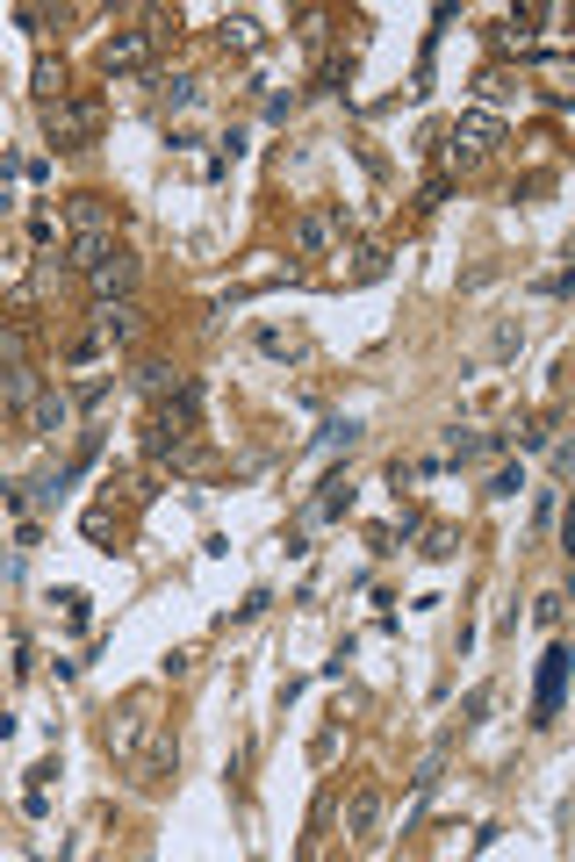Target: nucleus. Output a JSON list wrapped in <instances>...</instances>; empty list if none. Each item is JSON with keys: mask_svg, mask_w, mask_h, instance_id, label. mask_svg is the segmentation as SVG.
Wrapping results in <instances>:
<instances>
[{"mask_svg": "<svg viewBox=\"0 0 575 862\" xmlns=\"http://www.w3.org/2000/svg\"><path fill=\"white\" fill-rule=\"evenodd\" d=\"M108 252H116V230H87V238H72V266H80V274H94Z\"/></svg>", "mask_w": 575, "mask_h": 862, "instance_id": "nucleus-19", "label": "nucleus"}, {"mask_svg": "<svg viewBox=\"0 0 575 862\" xmlns=\"http://www.w3.org/2000/svg\"><path fill=\"white\" fill-rule=\"evenodd\" d=\"M554 511H561V496H554V489H540V503H532V532H547V525H554Z\"/></svg>", "mask_w": 575, "mask_h": 862, "instance_id": "nucleus-28", "label": "nucleus"}, {"mask_svg": "<svg viewBox=\"0 0 575 862\" xmlns=\"http://www.w3.org/2000/svg\"><path fill=\"white\" fill-rule=\"evenodd\" d=\"M518 489H525V475H518V467H504V475H496V482H489V496L504 503V496H518Z\"/></svg>", "mask_w": 575, "mask_h": 862, "instance_id": "nucleus-31", "label": "nucleus"}, {"mask_svg": "<svg viewBox=\"0 0 575 862\" xmlns=\"http://www.w3.org/2000/svg\"><path fill=\"white\" fill-rule=\"evenodd\" d=\"M496 144H504V116H496V108H468V116L446 130V166L468 172V166H482Z\"/></svg>", "mask_w": 575, "mask_h": 862, "instance_id": "nucleus-4", "label": "nucleus"}, {"mask_svg": "<svg viewBox=\"0 0 575 862\" xmlns=\"http://www.w3.org/2000/svg\"><path fill=\"white\" fill-rule=\"evenodd\" d=\"M252 338H260L266 360H310V331L302 324H260Z\"/></svg>", "mask_w": 575, "mask_h": 862, "instance_id": "nucleus-14", "label": "nucleus"}, {"mask_svg": "<svg viewBox=\"0 0 575 862\" xmlns=\"http://www.w3.org/2000/svg\"><path fill=\"white\" fill-rule=\"evenodd\" d=\"M94 338L116 352V345H137L144 338V310L122 295V302H94Z\"/></svg>", "mask_w": 575, "mask_h": 862, "instance_id": "nucleus-7", "label": "nucleus"}, {"mask_svg": "<svg viewBox=\"0 0 575 862\" xmlns=\"http://www.w3.org/2000/svg\"><path fill=\"white\" fill-rule=\"evenodd\" d=\"M130 769H137L144 783H152V791H158V783H173V769H180V741H173V726H158L152 741L137 747V762H130Z\"/></svg>", "mask_w": 575, "mask_h": 862, "instance_id": "nucleus-9", "label": "nucleus"}, {"mask_svg": "<svg viewBox=\"0 0 575 862\" xmlns=\"http://www.w3.org/2000/svg\"><path fill=\"white\" fill-rule=\"evenodd\" d=\"M252 36H260V22H252V15H224V44H252Z\"/></svg>", "mask_w": 575, "mask_h": 862, "instance_id": "nucleus-26", "label": "nucleus"}, {"mask_svg": "<svg viewBox=\"0 0 575 862\" xmlns=\"http://www.w3.org/2000/svg\"><path fill=\"white\" fill-rule=\"evenodd\" d=\"M29 424H36V439H58V431L72 424V403L58 396V388H36V403H29Z\"/></svg>", "mask_w": 575, "mask_h": 862, "instance_id": "nucleus-15", "label": "nucleus"}, {"mask_svg": "<svg viewBox=\"0 0 575 862\" xmlns=\"http://www.w3.org/2000/svg\"><path fill=\"white\" fill-rule=\"evenodd\" d=\"M338 511H352V482H346V475H324V489H316V496L302 503V532H316V525H332Z\"/></svg>", "mask_w": 575, "mask_h": 862, "instance_id": "nucleus-11", "label": "nucleus"}, {"mask_svg": "<svg viewBox=\"0 0 575 862\" xmlns=\"http://www.w3.org/2000/svg\"><path fill=\"white\" fill-rule=\"evenodd\" d=\"M0 511H22V489L15 482H0Z\"/></svg>", "mask_w": 575, "mask_h": 862, "instance_id": "nucleus-34", "label": "nucleus"}, {"mask_svg": "<svg viewBox=\"0 0 575 862\" xmlns=\"http://www.w3.org/2000/svg\"><path fill=\"white\" fill-rule=\"evenodd\" d=\"M94 302H122V295H130V288H137V259H130V252H122V244H116V252H108L101 259V266H94Z\"/></svg>", "mask_w": 575, "mask_h": 862, "instance_id": "nucleus-10", "label": "nucleus"}, {"mask_svg": "<svg viewBox=\"0 0 575 862\" xmlns=\"http://www.w3.org/2000/svg\"><path fill=\"white\" fill-rule=\"evenodd\" d=\"M561 611H568V603H561V589H547V597L532 603V619H540V625H561Z\"/></svg>", "mask_w": 575, "mask_h": 862, "instance_id": "nucleus-29", "label": "nucleus"}, {"mask_svg": "<svg viewBox=\"0 0 575 862\" xmlns=\"http://www.w3.org/2000/svg\"><path fill=\"white\" fill-rule=\"evenodd\" d=\"M94 137H101V94H65V101L44 108V144L51 152H80Z\"/></svg>", "mask_w": 575, "mask_h": 862, "instance_id": "nucleus-2", "label": "nucleus"}, {"mask_svg": "<svg viewBox=\"0 0 575 862\" xmlns=\"http://www.w3.org/2000/svg\"><path fill=\"white\" fill-rule=\"evenodd\" d=\"M158 733V697L152 690H130L116 711H108V755L116 762H137V747Z\"/></svg>", "mask_w": 575, "mask_h": 862, "instance_id": "nucleus-3", "label": "nucleus"}, {"mask_svg": "<svg viewBox=\"0 0 575 862\" xmlns=\"http://www.w3.org/2000/svg\"><path fill=\"white\" fill-rule=\"evenodd\" d=\"M338 741H346V726H324V733L310 741V762H332V755H338Z\"/></svg>", "mask_w": 575, "mask_h": 862, "instance_id": "nucleus-25", "label": "nucleus"}, {"mask_svg": "<svg viewBox=\"0 0 575 862\" xmlns=\"http://www.w3.org/2000/svg\"><path fill=\"white\" fill-rule=\"evenodd\" d=\"M58 603H65V625L80 633V625L94 619V603H87V589H58Z\"/></svg>", "mask_w": 575, "mask_h": 862, "instance_id": "nucleus-22", "label": "nucleus"}, {"mask_svg": "<svg viewBox=\"0 0 575 862\" xmlns=\"http://www.w3.org/2000/svg\"><path fill=\"white\" fill-rule=\"evenodd\" d=\"M346 230H352L346 208H316V216H302V224H296V252H302V259H332Z\"/></svg>", "mask_w": 575, "mask_h": 862, "instance_id": "nucleus-6", "label": "nucleus"}, {"mask_svg": "<svg viewBox=\"0 0 575 862\" xmlns=\"http://www.w3.org/2000/svg\"><path fill=\"white\" fill-rule=\"evenodd\" d=\"M130 381H137L144 403H173L180 388H188V374H180L173 360H137V374H130Z\"/></svg>", "mask_w": 575, "mask_h": 862, "instance_id": "nucleus-12", "label": "nucleus"}, {"mask_svg": "<svg viewBox=\"0 0 575 862\" xmlns=\"http://www.w3.org/2000/svg\"><path fill=\"white\" fill-rule=\"evenodd\" d=\"M0 403H8V410H29V403H36V367L29 360L0 367Z\"/></svg>", "mask_w": 575, "mask_h": 862, "instance_id": "nucleus-18", "label": "nucleus"}, {"mask_svg": "<svg viewBox=\"0 0 575 862\" xmlns=\"http://www.w3.org/2000/svg\"><path fill=\"white\" fill-rule=\"evenodd\" d=\"M568 647H561V639H554V647H547V661H540V690H532V726H554L561 719V690H568Z\"/></svg>", "mask_w": 575, "mask_h": 862, "instance_id": "nucleus-5", "label": "nucleus"}, {"mask_svg": "<svg viewBox=\"0 0 575 862\" xmlns=\"http://www.w3.org/2000/svg\"><path fill=\"white\" fill-rule=\"evenodd\" d=\"M152 51H158V29H122V36H108L101 44V72L116 80V72H144L152 65Z\"/></svg>", "mask_w": 575, "mask_h": 862, "instance_id": "nucleus-8", "label": "nucleus"}, {"mask_svg": "<svg viewBox=\"0 0 575 862\" xmlns=\"http://www.w3.org/2000/svg\"><path fill=\"white\" fill-rule=\"evenodd\" d=\"M188 439H202V388H194V381L180 388L173 403H152V424H144V453L166 467L180 446H188Z\"/></svg>", "mask_w": 575, "mask_h": 862, "instance_id": "nucleus-1", "label": "nucleus"}, {"mask_svg": "<svg viewBox=\"0 0 575 862\" xmlns=\"http://www.w3.org/2000/svg\"><path fill=\"white\" fill-rule=\"evenodd\" d=\"M158 669H166V683H180V675H194V655H188V647H173V655L158 661Z\"/></svg>", "mask_w": 575, "mask_h": 862, "instance_id": "nucleus-30", "label": "nucleus"}, {"mask_svg": "<svg viewBox=\"0 0 575 862\" xmlns=\"http://www.w3.org/2000/svg\"><path fill=\"white\" fill-rule=\"evenodd\" d=\"M482 711H489V690H468V705H460V726H482Z\"/></svg>", "mask_w": 575, "mask_h": 862, "instance_id": "nucleus-32", "label": "nucleus"}, {"mask_svg": "<svg viewBox=\"0 0 575 862\" xmlns=\"http://www.w3.org/2000/svg\"><path fill=\"white\" fill-rule=\"evenodd\" d=\"M424 561H454V525H424Z\"/></svg>", "mask_w": 575, "mask_h": 862, "instance_id": "nucleus-21", "label": "nucleus"}, {"mask_svg": "<svg viewBox=\"0 0 575 862\" xmlns=\"http://www.w3.org/2000/svg\"><path fill=\"white\" fill-rule=\"evenodd\" d=\"M525 345V324H496V338H489V360H511Z\"/></svg>", "mask_w": 575, "mask_h": 862, "instance_id": "nucleus-23", "label": "nucleus"}, {"mask_svg": "<svg viewBox=\"0 0 575 862\" xmlns=\"http://www.w3.org/2000/svg\"><path fill=\"white\" fill-rule=\"evenodd\" d=\"M374 827H382V783H360L346 798V834L352 841H374Z\"/></svg>", "mask_w": 575, "mask_h": 862, "instance_id": "nucleus-13", "label": "nucleus"}, {"mask_svg": "<svg viewBox=\"0 0 575 862\" xmlns=\"http://www.w3.org/2000/svg\"><path fill=\"white\" fill-rule=\"evenodd\" d=\"M518 446H525V453L547 446V417H525V424H518Z\"/></svg>", "mask_w": 575, "mask_h": 862, "instance_id": "nucleus-27", "label": "nucleus"}, {"mask_svg": "<svg viewBox=\"0 0 575 862\" xmlns=\"http://www.w3.org/2000/svg\"><path fill=\"white\" fill-rule=\"evenodd\" d=\"M388 274V252L382 244H360V252H352V280H382Z\"/></svg>", "mask_w": 575, "mask_h": 862, "instance_id": "nucleus-20", "label": "nucleus"}, {"mask_svg": "<svg viewBox=\"0 0 575 862\" xmlns=\"http://www.w3.org/2000/svg\"><path fill=\"white\" fill-rule=\"evenodd\" d=\"M87 539H116V511H87Z\"/></svg>", "mask_w": 575, "mask_h": 862, "instance_id": "nucleus-33", "label": "nucleus"}, {"mask_svg": "<svg viewBox=\"0 0 575 862\" xmlns=\"http://www.w3.org/2000/svg\"><path fill=\"white\" fill-rule=\"evenodd\" d=\"M65 216H72V238H87V230H108V216H116V208H108L101 194H72Z\"/></svg>", "mask_w": 575, "mask_h": 862, "instance_id": "nucleus-16", "label": "nucleus"}, {"mask_svg": "<svg viewBox=\"0 0 575 862\" xmlns=\"http://www.w3.org/2000/svg\"><path fill=\"white\" fill-rule=\"evenodd\" d=\"M144 86H166V108H188L194 101V80H158V72H144Z\"/></svg>", "mask_w": 575, "mask_h": 862, "instance_id": "nucleus-24", "label": "nucleus"}, {"mask_svg": "<svg viewBox=\"0 0 575 862\" xmlns=\"http://www.w3.org/2000/svg\"><path fill=\"white\" fill-rule=\"evenodd\" d=\"M29 94H36L44 108H51V101H65V65H58L51 51H44V58L29 65Z\"/></svg>", "mask_w": 575, "mask_h": 862, "instance_id": "nucleus-17", "label": "nucleus"}]
</instances>
